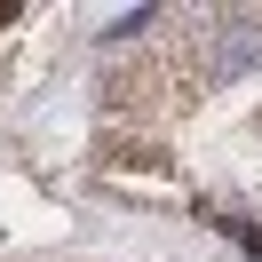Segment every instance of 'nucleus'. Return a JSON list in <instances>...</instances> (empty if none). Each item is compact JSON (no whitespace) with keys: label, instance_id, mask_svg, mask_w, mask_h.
<instances>
[{"label":"nucleus","instance_id":"f257e3e1","mask_svg":"<svg viewBox=\"0 0 262 262\" xmlns=\"http://www.w3.org/2000/svg\"><path fill=\"white\" fill-rule=\"evenodd\" d=\"M103 167H143V175H167L175 159H167V143H151V135H127V127H119V135H103Z\"/></svg>","mask_w":262,"mask_h":262},{"label":"nucleus","instance_id":"f03ea898","mask_svg":"<svg viewBox=\"0 0 262 262\" xmlns=\"http://www.w3.org/2000/svg\"><path fill=\"white\" fill-rule=\"evenodd\" d=\"M262 64V24H223V32H214V72H254Z\"/></svg>","mask_w":262,"mask_h":262}]
</instances>
